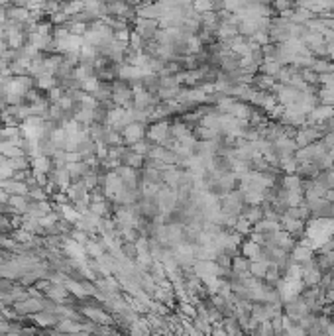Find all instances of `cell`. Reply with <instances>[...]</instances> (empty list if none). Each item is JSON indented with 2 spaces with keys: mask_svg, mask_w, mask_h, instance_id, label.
Instances as JSON below:
<instances>
[{
  "mask_svg": "<svg viewBox=\"0 0 334 336\" xmlns=\"http://www.w3.org/2000/svg\"><path fill=\"white\" fill-rule=\"evenodd\" d=\"M311 258V250L305 246H299L295 250V254H293V260H297V262H301V260H309Z\"/></svg>",
  "mask_w": 334,
  "mask_h": 336,
  "instance_id": "obj_1",
  "label": "cell"
}]
</instances>
